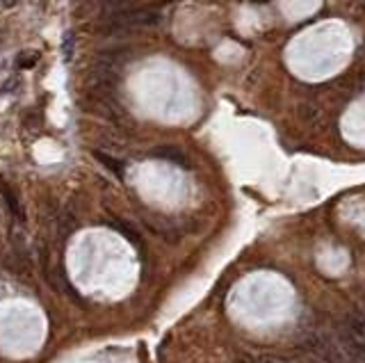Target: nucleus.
<instances>
[{
	"label": "nucleus",
	"mask_w": 365,
	"mask_h": 363,
	"mask_svg": "<svg viewBox=\"0 0 365 363\" xmlns=\"http://www.w3.org/2000/svg\"><path fill=\"white\" fill-rule=\"evenodd\" d=\"M62 53H64V60L71 62L73 53H76V35L73 32H66L64 39H62Z\"/></svg>",
	"instance_id": "obj_6"
},
{
	"label": "nucleus",
	"mask_w": 365,
	"mask_h": 363,
	"mask_svg": "<svg viewBox=\"0 0 365 363\" xmlns=\"http://www.w3.org/2000/svg\"><path fill=\"white\" fill-rule=\"evenodd\" d=\"M19 85H21L19 78H10V80H7L5 85H3V94H14L16 87H19Z\"/></svg>",
	"instance_id": "obj_7"
},
{
	"label": "nucleus",
	"mask_w": 365,
	"mask_h": 363,
	"mask_svg": "<svg viewBox=\"0 0 365 363\" xmlns=\"http://www.w3.org/2000/svg\"><path fill=\"white\" fill-rule=\"evenodd\" d=\"M94 158L101 162V164H105V167L110 169L112 174H117V178H123V162L121 160L112 158V155H107L103 151H94Z\"/></svg>",
	"instance_id": "obj_4"
},
{
	"label": "nucleus",
	"mask_w": 365,
	"mask_h": 363,
	"mask_svg": "<svg viewBox=\"0 0 365 363\" xmlns=\"http://www.w3.org/2000/svg\"><path fill=\"white\" fill-rule=\"evenodd\" d=\"M0 194H3V201L7 206V210L12 213V217L19 222V224H26V208H23V203L19 196H16L12 185L3 180V183H0Z\"/></svg>",
	"instance_id": "obj_2"
},
{
	"label": "nucleus",
	"mask_w": 365,
	"mask_h": 363,
	"mask_svg": "<svg viewBox=\"0 0 365 363\" xmlns=\"http://www.w3.org/2000/svg\"><path fill=\"white\" fill-rule=\"evenodd\" d=\"M0 5H3V7H14L16 0H0Z\"/></svg>",
	"instance_id": "obj_8"
},
{
	"label": "nucleus",
	"mask_w": 365,
	"mask_h": 363,
	"mask_svg": "<svg viewBox=\"0 0 365 363\" xmlns=\"http://www.w3.org/2000/svg\"><path fill=\"white\" fill-rule=\"evenodd\" d=\"M37 62H39L37 51H23L16 57V67L19 69H32V67H37Z\"/></svg>",
	"instance_id": "obj_5"
},
{
	"label": "nucleus",
	"mask_w": 365,
	"mask_h": 363,
	"mask_svg": "<svg viewBox=\"0 0 365 363\" xmlns=\"http://www.w3.org/2000/svg\"><path fill=\"white\" fill-rule=\"evenodd\" d=\"M261 363H281V361H277V359H263Z\"/></svg>",
	"instance_id": "obj_9"
},
{
	"label": "nucleus",
	"mask_w": 365,
	"mask_h": 363,
	"mask_svg": "<svg viewBox=\"0 0 365 363\" xmlns=\"http://www.w3.org/2000/svg\"><path fill=\"white\" fill-rule=\"evenodd\" d=\"M345 334L359 345L361 350H365V316L359 311H352L345 320Z\"/></svg>",
	"instance_id": "obj_1"
},
{
	"label": "nucleus",
	"mask_w": 365,
	"mask_h": 363,
	"mask_svg": "<svg viewBox=\"0 0 365 363\" xmlns=\"http://www.w3.org/2000/svg\"><path fill=\"white\" fill-rule=\"evenodd\" d=\"M155 155V158H160V160H167V162H173V164H180L182 169H187L189 167V160H187V155L180 151V148L176 146H157L155 151L151 153Z\"/></svg>",
	"instance_id": "obj_3"
}]
</instances>
